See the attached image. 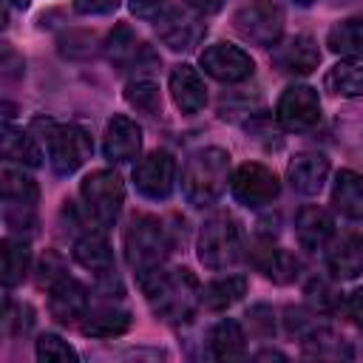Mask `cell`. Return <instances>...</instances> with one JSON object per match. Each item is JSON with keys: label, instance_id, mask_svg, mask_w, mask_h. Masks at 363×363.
Masks as SVG:
<instances>
[{"label": "cell", "instance_id": "obj_23", "mask_svg": "<svg viewBox=\"0 0 363 363\" xmlns=\"http://www.w3.org/2000/svg\"><path fill=\"white\" fill-rule=\"evenodd\" d=\"M332 207L352 218L363 221V173L357 170H340L332 184Z\"/></svg>", "mask_w": 363, "mask_h": 363}, {"label": "cell", "instance_id": "obj_28", "mask_svg": "<svg viewBox=\"0 0 363 363\" xmlns=\"http://www.w3.org/2000/svg\"><path fill=\"white\" fill-rule=\"evenodd\" d=\"M210 352L218 360H233L247 352V335L238 320L224 318L210 329Z\"/></svg>", "mask_w": 363, "mask_h": 363}, {"label": "cell", "instance_id": "obj_34", "mask_svg": "<svg viewBox=\"0 0 363 363\" xmlns=\"http://www.w3.org/2000/svg\"><path fill=\"white\" fill-rule=\"evenodd\" d=\"M68 272H65V261H62V255L60 252H54V250H45L43 255H40V261H37V286L40 289H54L62 278H65Z\"/></svg>", "mask_w": 363, "mask_h": 363}, {"label": "cell", "instance_id": "obj_41", "mask_svg": "<svg viewBox=\"0 0 363 363\" xmlns=\"http://www.w3.org/2000/svg\"><path fill=\"white\" fill-rule=\"evenodd\" d=\"M184 6H187V9H193L196 14L207 17V14H216V11L224 6V0H184Z\"/></svg>", "mask_w": 363, "mask_h": 363}, {"label": "cell", "instance_id": "obj_18", "mask_svg": "<svg viewBox=\"0 0 363 363\" xmlns=\"http://www.w3.org/2000/svg\"><path fill=\"white\" fill-rule=\"evenodd\" d=\"M326 176H329V159L323 153H298L286 167V182L301 196L320 193Z\"/></svg>", "mask_w": 363, "mask_h": 363}, {"label": "cell", "instance_id": "obj_17", "mask_svg": "<svg viewBox=\"0 0 363 363\" xmlns=\"http://www.w3.org/2000/svg\"><path fill=\"white\" fill-rule=\"evenodd\" d=\"M48 312L57 323H77L88 312V289L77 278H62L54 289H48Z\"/></svg>", "mask_w": 363, "mask_h": 363}, {"label": "cell", "instance_id": "obj_20", "mask_svg": "<svg viewBox=\"0 0 363 363\" xmlns=\"http://www.w3.org/2000/svg\"><path fill=\"white\" fill-rule=\"evenodd\" d=\"M326 267L337 281L357 278L363 272V238L357 233H343L340 238H335L326 255Z\"/></svg>", "mask_w": 363, "mask_h": 363}, {"label": "cell", "instance_id": "obj_38", "mask_svg": "<svg viewBox=\"0 0 363 363\" xmlns=\"http://www.w3.org/2000/svg\"><path fill=\"white\" fill-rule=\"evenodd\" d=\"M247 318H250V332L252 335H272V329H275V315H272V309L269 306H264V303H258V306H252L250 312H247Z\"/></svg>", "mask_w": 363, "mask_h": 363}, {"label": "cell", "instance_id": "obj_43", "mask_svg": "<svg viewBox=\"0 0 363 363\" xmlns=\"http://www.w3.org/2000/svg\"><path fill=\"white\" fill-rule=\"evenodd\" d=\"M9 3H11V6H17V9H26L31 0H9Z\"/></svg>", "mask_w": 363, "mask_h": 363}, {"label": "cell", "instance_id": "obj_4", "mask_svg": "<svg viewBox=\"0 0 363 363\" xmlns=\"http://www.w3.org/2000/svg\"><path fill=\"white\" fill-rule=\"evenodd\" d=\"M199 261L207 269H227L233 267L244 252V235L241 224L230 213H216L201 224L199 241H196Z\"/></svg>", "mask_w": 363, "mask_h": 363}, {"label": "cell", "instance_id": "obj_21", "mask_svg": "<svg viewBox=\"0 0 363 363\" xmlns=\"http://www.w3.org/2000/svg\"><path fill=\"white\" fill-rule=\"evenodd\" d=\"M74 258L79 267H85L96 275H111V269H113V250H111V244L99 227L85 230L74 241Z\"/></svg>", "mask_w": 363, "mask_h": 363}, {"label": "cell", "instance_id": "obj_32", "mask_svg": "<svg viewBox=\"0 0 363 363\" xmlns=\"http://www.w3.org/2000/svg\"><path fill=\"white\" fill-rule=\"evenodd\" d=\"M136 54H139V40L130 31V26H125V23L116 26L111 31V37H108V57H111V62L128 65V62L136 60Z\"/></svg>", "mask_w": 363, "mask_h": 363}, {"label": "cell", "instance_id": "obj_36", "mask_svg": "<svg viewBox=\"0 0 363 363\" xmlns=\"http://www.w3.org/2000/svg\"><path fill=\"white\" fill-rule=\"evenodd\" d=\"M3 221L11 233L23 235V233H34V204H17V201H6L3 204Z\"/></svg>", "mask_w": 363, "mask_h": 363}, {"label": "cell", "instance_id": "obj_25", "mask_svg": "<svg viewBox=\"0 0 363 363\" xmlns=\"http://www.w3.org/2000/svg\"><path fill=\"white\" fill-rule=\"evenodd\" d=\"M40 139L31 130H17L9 122L3 125V142H0V153L6 162H17L26 167H40L43 164V150H40Z\"/></svg>", "mask_w": 363, "mask_h": 363}, {"label": "cell", "instance_id": "obj_6", "mask_svg": "<svg viewBox=\"0 0 363 363\" xmlns=\"http://www.w3.org/2000/svg\"><path fill=\"white\" fill-rule=\"evenodd\" d=\"M79 196H82L85 216L91 218V224L99 227V230H108V227H113V221L122 213L125 184H122L119 173L102 167V170H94V173H88L82 179Z\"/></svg>", "mask_w": 363, "mask_h": 363}, {"label": "cell", "instance_id": "obj_22", "mask_svg": "<svg viewBox=\"0 0 363 363\" xmlns=\"http://www.w3.org/2000/svg\"><path fill=\"white\" fill-rule=\"evenodd\" d=\"M130 329V312L116 303H102L91 312H85V320L79 323V332L85 337H119Z\"/></svg>", "mask_w": 363, "mask_h": 363}, {"label": "cell", "instance_id": "obj_15", "mask_svg": "<svg viewBox=\"0 0 363 363\" xmlns=\"http://www.w3.org/2000/svg\"><path fill=\"white\" fill-rule=\"evenodd\" d=\"M335 235V221L332 216L318 207V204H303L295 216V238L298 247L306 252H320Z\"/></svg>", "mask_w": 363, "mask_h": 363}, {"label": "cell", "instance_id": "obj_26", "mask_svg": "<svg viewBox=\"0 0 363 363\" xmlns=\"http://www.w3.org/2000/svg\"><path fill=\"white\" fill-rule=\"evenodd\" d=\"M326 45L332 54L343 60H363V20L360 17L337 20L326 34Z\"/></svg>", "mask_w": 363, "mask_h": 363}, {"label": "cell", "instance_id": "obj_9", "mask_svg": "<svg viewBox=\"0 0 363 363\" xmlns=\"http://www.w3.org/2000/svg\"><path fill=\"white\" fill-rule=\"evenodd\" d=\"M133 187L153 201H162L176 187V159L167 150H153L133 167Z\"/></svg>", "mask_w": 363, "mask_h": 363}, {"label": "cell", "instance_id": "obj_7", "mask_svg": "<svg viewBox=\"0 0 363 363\" xmlns=\"http://www.w3.org/2000/svg\"><path fill=\"white\" fill-rule=\"evenodd\" d=\"M284 23V9L275 0H252L233 14V28L238 31V37L261 48H272L281 40Z\"/></svg>", "mask_w": 363, "mask_h": 363}, {"label": "cell", "instance_id": "obj_29", "mask_svg": "<svg viewBox=\"0 0 363 363\" xmlns=\"http://www.w3.org/2000/svg\"><path fill=\"white\" fill-rule=\"evenodd\" d=\"M323 88L335 96H363V60H340L323 77Z\"/></svg>", "mask_w": 363, "mask_h": 363}, {"label": "cell", "instance_id": "obj_35", "mask_svg": "<svg viewBox=\"0 0 363 363\" xmlns=\"http://www.w3.org/2000/svg\"><path fill=\"white\" fill-rule=\"evenodd\" d=\"M306 301L312 312H332L335 306H340V295L326 278H312L306 284Z\"/></svg>", "mask_w": 363, "mask_h": 363}, {"label": "cell", "instance_id": "obj_14", "mask_svg": "<svg viewBox=\"0 0 363 363\" xmlns=\"http://www.w3.org/2000/svg\"><path fill=\"white\" fill-rule=\"evenodd\" d=\"M142 150V128L130 119V116H111L105 125V142H102V153L108 162L122 164V162H133Z\"/></svg>", "mask_w": 363, "mask_h": 363}, {"label": "cell", "instance_id": "obj_13", "mask_svg": "<svg viewBox=\"0 0 363 363\" xmlns=\"http://www.w3.org/2000/svg\"><path fill=\"white\" fill-rule=\"evenodd\" d=\"M318 62H320V48L309 34H295L272 45V68H278L281 74L306 77L318 68Z\"/></svg>", "mask_w": 363, "mask_h": 363}, {"label": "cell", "instance_id": "obj_16", "mask_svg": "<svg viewBox=\"0 0 363 363\" xmlns=\"http://www.w3.org/2000/svg\"><path fill=\"white\" fill-rule=\"evenodd\" d=\"M170 96H173V102H176V108L182 111V113H187V116H193V113H199L204 105H207V88H204V79H201V74L193 68V65H187V62H182V65H176L173 71H170Z\"/></svg>", "mask_w": 363, "mask_h": 363}, {"label": "cell", "instance_id": "obj_10", "mask_svg": "<svg viewBox=\"0 0 363 363\" xmlns=\"http://www.w3.org/2000/svg\"><path fill=\"white\" fill-rule=\"evenodd\" d=\"M199 65L204 68L207 77H213L218 82H244L255 71L252 57L244 48L233 45V43H213V45H207L201 51V57H199Z\"/></svg>", "mask_w": 363, "mask_h": 363}, {"label": "cell", "instance_id": "obj_37", "mask_svg": "<svg viewBox=\"0 0 363 363\" xmlns=\"http://www.w3.org/2000/svg\"><path fill=\"white\" fill-rule=\"evenodd\" d=\"M34 323V309L28 303H20L14 312H11V303H6V312H3V326L6 332H14V335H23L28 332Z\"/></svg>", "mask_w": 363, "mask_h": 363}, {"label": "cell", "instance_id": "obj_12", "mask_svg": "<svg viewBox=\"0 0 363 363\" xmlns=\"http://www.w3.org/2000/svg\"><path fill=\"white\" fill-rule=\"evenodd\" d=\"M156 34L167 48L187 51L204 37V23L193 9H167L156 20Z\"/></svg>", "mask_w": 363, "mask_h": 363}, {"label": "cell", "instance_id": "obj_2", "mask_svg": "<svg viewBox=\"0 0 363 363\" xmlns=\"http://www.w3.org/2000/svg\"><path fill=\"white\" fill-rule=\"evenodd\" d=\"M230 182V153L224 147L196 150L182 173V193L193 207H210Z\"/></svg>", "mask_w": 363, "mask_h": 363}, {"label": "cell", "instance_id": "obj_19", "mask_svg": "<svg viewBox=\"0 0 363 363\" xmlns=\"http://www.w3.org/2000/svg\"><path fill=\"white\" fill-rule=\"evenodd\" d=\"M250 255H252L255 269H258L264 278L275 281V284H289V281L298 278V269H301L298 258H295L289 250L275 247L272 241H261V244H255Z\"/></svg>", "mask_w": 363, "mask_h": 363}, {"label": "cell", "instance_id": "obj_27", "mask_svg": "<svg viewBox=\"0 0 363 363\" xmlns=\"http://www.w3.org/2000/svg\"><path fill=\"white\" fill-rule=\"evenodd\" d=\"M247 295V278L244 275H224L201 286V306L210 312H221L233 303H238Z\"/></svg>", "mask_w": 363, "mask_h": 363}, {"label": "cell", "instance_id": "obj_8", "mask_svg": "<svg viewBox=\"0 0 363 363\" xmlns=\"http://www.w3.org/2000/svg\"><path fill=\"white\" fill-rule=\"evenodd\" d=\"M230 193L244 207H267L278 199L281 184L269 167L258 162H244L230 173Z\"/></svg>", "mask_w": 363, "mask_h": 363}, {"label": "cell", "instance_id": "obj_42", "mask_svg": "<svg viewBox=\"0 0 363 363\" xmlns=\"http://www.w3.org/2000/svg\"><path fill=\"white\" fill-rule=\"evenodd\" d=\"M162 3L164 0H130V11L139 17H153L162 9Z\"/></svg>", "mask_w": 363, "mask_h": 363}, {"label": "cell", "instance_id": "obj_24", "mask_svg": "<svg viewBox=\"0 0 363 363\" xmlns=\"http://www.w3.org/2000/svg\"><path fill=\"white\" fill-rule=\"evenodd\" d=\"M31 267V250L28 241L23 235H6L0 244V278L3 286L11 289L17 284H23V278L28 275Z\"/></svg>", "mask_w": 363, "mask_h": 363}, {"label": "cell", "instance_id": "obj_11", "mask_svg": "<svg viewBox=\"0 0 363 363\" xmlns=\"http://www.w3.org/2000/svg\"><path fill=\"white\" fill-rule=\"evenodd\" d=\"M278 122L289 130H306L320 122V96L312 85H289L278 99Z\"/></svg>", "mask_w": 363, "mask_h": 363}, {"label": "cell", "instance_id": "obj_31", "mask_svg": "<svg viewBox=\"0 0 363 363\" xmlns=\"http://www.w3.org/2000/svg\"><path fill=\"white\" fill-rule=\"evenodd\" d=\"M125 99L130 108H136L145 116H159L162 111V94L153 79H133L125 88Z\"/></svg>", "mask_w": 363, "mask_h": 363}, {"label": "cell", "instance_id": "obj_39", "mask_svg": "<svg viewBox=\"0 0 363 363\" xmlns=\"http://www.w3.org/2000/svg\"><path fill=\"white\" fill-rule=\"evenodd\" d=\"M340 306H343V315H346L354 326H360V329H363V286L352 289V292L340 301Z\"/></svg>", "mask_w": 363, "mask_h": 363}, {"label": "cell", "instance_id": "obj_30", "mask_svg": "<svg viewBox=\"0 0 363 363\" xmlns=\"http://www.w3.org/2000/svg\"><path fill=\"white\" fill-rule=\"evenodd\" d=\"M0 193L3 201H17V204H37L40 199L37 182L23 167H11V162H6L0 170Z\"/></svg>", "mask_w": 363, "mask_h": 363}, {"label": "cell", "instance_id": "obj_3", "mask_svg": "<svg viewBox=\"0 0 363 363\" xmlns=\"http://www.w3.org/2000/svg\"><path fill=\"white\" fill-rule=\"evenodd\" d=\"M28 130L48 147V159H51V167L60 173V176H71L77 173L94 153V142H91V133L82 128V125H57L51 119H43L37 116Z\"/></svg>", "mask_w": 363, "mask_h": 363}, {"label": "cell", "instance_id": "obj_1", "mask_svg": "<svg viewBox=\"0 0 363 363\" xmlns=\"http://www.w3.org/2000/svg\"><path fill=\"white\" fill-rule=\"evenodd\" d=\"M136 278H139V289L145 292L150 309L167 323L187 320L196 303H201V286L190 269L153 267V269L136 272Z\"/></svg>", "mask_w": 363, "mask_h": 363}, {"label": "cell", "instance_id": "obj_33", "mask_svg": "<svg viewBox=\"0 0 363 363\" xmlns=\"http://www.w3.org/2000/svg\"><path fill=\"white\" fill-rule=\"evenodd\" d=\"M34 349H37V357L40 360H54V363H77V357H79L68 346V340H62L60 335H51V332L40 335L37 343H34Z\"/></svg>", "mask_w": 363, "mask_h": 363}, {"label": "cell", "instance_id": "obj_5", "mask_svg": "<svg viewBox=\"0 0 363 363\" xmlns=\"http://www.w3.org/2000/svg\"><path fill=\"white\" fill-rule=\"evenodd\" d=\"M167 252H170V235H167V227L156 216L139 213L128 221V227H125V255H128V264L136 272L162 267Z\"/></svg>", "mask_w": 363, "mask_h": 363}, {"label": "cell", "instance_id": "obj_40", "mask_svg": "<svg viewBox=\"0 0 363 363\" xmlns=\"http://www.w3.org/2000/svg\"><path fill=\"white\" fill-rule=\"evenodd\" d=\"M116 6H119V0H74V9L79 14H91V17L111 14Z\"/></svg>", "mask_w": 363, "mask_h": 363}, {"label": "cell", "instance_id": "obj_44", "mask_svg": "<svg viewBox=\"0 0 363 363\" xmlns=\"http://www.w3.org/2000/svg\"><path fill=\"white\" fill-rule=\"evenodd\" d=\"M295 3H298V6H312L315 0H295Z\"/></svg>", "mask_w": 363, "mask_h": 363}]
</instances>
